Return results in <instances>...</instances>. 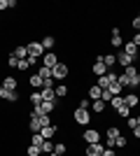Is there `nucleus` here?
Listing matches in <instances>:
<instances>
[{"label": "nucleus", "instance_id": "obj_1", "mask_svg": "<svg viewBox=\"0 0 140 156\" xmlns=\"http://www.w3.org/2000/svg\"><path fill=\"white\" fill-rule=\"evenodd\" d=\"M124 75L128 77V86H131V89L140 86V72H138V68H135V65H128L126 70H124Z\"/></svg>", "mask_w": 140, "mask_h": 156}, {"label": "nucleus", "instance_id": "obj_2", "mask_svg": "<svg viewBox=\"0 0 140 156\" xmlns=\"http://www.w3.org/2000/svg\"><path fill=\"white\" fill-rule=\"evenodd\" d=\"M75 121H77V124L80 126H89V121H91V114H89V110H82V107H77V110H75Z\"/></svg>", "mask_w": 140, "mask_h": 156}, {"label": "nucleus", "instance_id": "obj_3", "mask_svg": "<svg viewBox=\"0 0 140 156\" xmlns=\"http://www.w3.org/2000/svg\"><path fill=\"white\" fill-rule=\"evenodd\" d=\"M28 47V56H33V58H42L45 56V49H42V44L40 42H31V44H26Z\"/></svg>", "mask_w": 140, "mask_h": 156}, {"label": "nucleus", "instance_id": "obj_4", "mask_svg": "<svg viewBox=\"0 0 140 156\" xmlns=\"http://www.w3.org/2000/svg\"><path fill=\"white\" fill-rule=\"evenodd\" d=\"M42 65H45V68H49V70H54V68L59 65V56H56L54 51H47L45 56H42Z\"/></svg>", "mask_w": 140, "mask_h": 156}, {"label": "nucleus", "instance_id": "obj_5", "mask_svg": "<svg viewBox=\"0 0 140 156\" xmlns=\"http://www.w3.org/2000/svg\"><path fill=\"white\" fill-rule=\"evenodd\" d=\"M54 107H56V103H40L38 105V107H33V112L35 114H49V117H52V112H54Z\"/></svg>", "mask_w": 140, "mask_h": 156}, {"label": "nucleus", "instance_id": "obj_6", "mask_svg": "<svg viewBox=\"0 0 140 156\" xmlns=\"http://www.w3.org/2000/svg\"><path fill=\"white\" fill-rule=\"evenodd\" d=\"M82 137L87 140V144H96V142H100V133H98L96 128H87Z\"/></svg>", "mask_w": 140, "mask_h": 156}, {"label": "nucleus", "instance_id": "obj_7", "mask_svg": "<svg viewBox=\"0 0 140 156\" xmlns=\"http://www.w3.org/2000/svg\"><path fill=\"white\" fill-rule=\"evenodd\" d=\"M52 77H54V79H66V77H68V65H66V63H59V65L52 70Z\"/></svg>", "mask_w": 140, "mask_h": 156}, {"label": "nucleus", "instance_id": "obj_8", "mask_svg": "<svg viewBox=\"0 0 140 156\" xmlns=\"http://www.w3.org/2000/svg\"><path fill=\"white\" fill-rule=\"evenodd\" d=\"M133 63H135V58H131V56H128L124 49L117 54V65H124V68H128V65H133Z\"/></svg>", "mask_w": 140, "mask_h": 156}, {"label": "nucleus", "instance_id": "obj_9", "mask_svg": "<svg viewBox=\"0 0 140 156\" xmlns=\"http://www.w3.org/2000/svg\"><path fill=\"white\" fill-rule=\"evenodd\" d=\"M105 151V147L100 142H96V144H87V156H100Z\"/></svg>", "mask_w": 140, "mask_h": 156}, {"label": "nucleus", "instance_id": "obj_10", "mask_svg": "<svg viewBox=\"0 0 140 156\" xmlns=\"http://www.w3.org/2000/svg\"><path fill=\"white\" fill-rule=\"evenodd\" d=\"M112 47H124V42H121V30H119V26H114L112 28Z\"/></svg>", "mask_w": 140, "mask_h": 156}, {"label": "nucleus", "instance_id": "obj_11", "mask_svg": "<svg viewBox=\"0 0 140 156\" xmlns=\"http://www.w3.org/2000/svg\"><path fill=\"white\" fill-rule=\"evenodd\" d=\"M56 130H59V128H56V126H54V124H52V126H45V128H42V130H40V135H42V137H45V140H52V137H54V135H56Z\"/></svg>", "mask_w": 140, "mask_h": 156}, {"label": "nucleus", "instance_id": "obj_12", "mask_svg": "<svg viewBox=\"0 0 140 156\" xmlns=\"http://www.w3.org/2000/svg\"><path fill=\"white\" fill-rule=\"evenodd\" d=\"M42 103H45V100H47V103H56V93H54V89H42Z\"/></svg>", "mask_w": 140, "mask_h": 156}, {"label": "nucleus", "instance_id": "obj_13", "mask_svg": "<svg viewBox=\"0 0 140 156\" xmlns=\"http://www.w3.org/2000/svg\"><path fill=\"white\" fill-rule=\"evenodd\" d=\"M40 44H42V49H45V51H52V49H54V44H56V40H54L52 35H47V37H42V42H40Z\"/></svg>", "mask_w": 140, "mask_h": 156}, {"label": "nucleus", "instance_id": "obj_14", "mask_svg": "<svg viewBox=\"0 0 140 156\" xmlns=\"http://www.w3.org/2000/svg\"><path fill=\"white\" fill-rule=\"evenodd\" d=\"M124 51H126L128 56H131V58H135V61H138V47H135L133 42H126V44H124Z\"/></svg>", "mask_w": 140, "mask_h": 156}, {"label": "nucleus", "instance_id": "obj_15", "mask_svg": "<svg viewBox=\"0 0 140 156\" xmlns=\"http://www.w3.org/2000/svg\"><path fill=\"white\" fill-rule=\"evenodd\" d=\"M138 103H140V98L135 96V93H128V96L124 98V105H126V107H131V110H133V107H135Z\"/></svg>", "mask_w": 140, "mask_h": 156}, {"label": "nucleus", "instance_id": "obj_16", "mask_svg": "<svg viewBox=\"0 0 140 156\" xmlns=\"http://www.w3.org/2000/svg\"><path fill=\"white\" fill-rule=\"evenodd\" d=\"M100 93H103V89H100L98 84L89 86V98H91V100H100Z\"/></svg>", "mask_w": 140, "mask_h": 156}, {"label": "nucleus", "instance_id": "obj_17", "mask_svg": "<svg viewBox=\"0 0 140 156\" xmlns=\"http://www.w3.org/2000/svg\"><path fill=\"white\" fill-rule=\"evenodd\" d=\"M14 56H16L19 61H26L28 58V47H23V44L16 47V49H14Z\"/></svg>", "mask_w": 140, "mask_h": 156}, {"label": "nucleus", "instance_id": "obj_18", "mask_svg": "<svg viewBox=\"0 0 140 156\" xmlns=\"http://www.w3.org/2000/svg\"><path fill=\"white\" fill-rule=\"evenodd\" d=\"M93 75H96V77H103V75H107L105 63H93Z\"/></svg>", "mask_w": 140, "mask_h": 156}, {"label": "nucleus", "instance_id": "obj_19", "mask_svg": "<svg viewBox=\"0 0 140 156\" xmlns=\"http://www.w3.org/2000/svg\"><path fill=\"white\" fill-rule=\"evenodd\" d=\"M2 86H5L7 91H16V79L14 77H5L2 79Z\"/></svg>", "mask_w": 140, "mask_h": 156}, {"label": "nucleus", "instance_id": "obj_20", "mask_svg": "<svg viewBox=\"0 0 140 156\" xmlns=\"http://www.w3.org/2000/svg\"><path fill=\"white\" fill-rule=\"evenodd\" d=\"M28 82H31V86H33V89H42V86H45V79H42L40 75H33Z\"/></svg>", "mask_w": 140, "mask_h": 156}, {"label": "nucleus", "instance_id": "obj_21", "mask_svg": "<svg viewBox=\"0 0 140 156\" xmlns=\"http://www.w3.org/2000/svg\"><path fill=\"white\" fill-rule=\"evenodd\" d=\"M91 110L96 112V114H100V112L105 110V103H103V100H91Z\"/></svg>", "mask_w": 140, "mask_h": 156}, {"label": "nucleus", "instance_id": "obj_22", "mask_svg": "<svg viewBox=\"0 0 140 156\" xmlns=\"http://www.w3.org/2000/svg\"><path fill=\"white\" fill-rule=\"evenodd\" d=\"M54 93H56V98H66L68 96V86H63V84L54 86Z\"/></svg>", "mask_w": 140, "mask_h": 156}, {"label": "nucleus", "instance_id": "obj_23", "mask_svg": "<svg viewBox=\"0 0 140 156\" xmlns=\"http://www.w3.org/2000/svg\"><path fill=\"white\" fill-rule=\"evenodd\" d=\"M40 149H42V154H54V142L52 140H45Z\"/></svg>", "mask_w": 140, "mask_h": 156}, {"label": "nucleus", "instance_id": "obj_24", "mask_svg": "<svg viewBox=\"0 0 140 156\" xmlns=\"http://www.w3.org/2000/svg\"><path fill=\"white\" fill-rule=\"evenodd\" d=\"M103 63H105V68H112V65H117V56L107 54V56H103Z\"/></svg>", "mask_w": 140, "mask_h": 156}, {"label": "nucleus", "instance_id": "obj_25", "mask_svg": "<svg viewBox=\"0 0 140 156\" xmlns=\"http://www.w3.org/2000/svg\"><path fill=\"white\" fill-rule=\"evenodd\" d=\"M107 89H110V93H112V96H119V93H121V89H124V86H121L119 82H112V84L107 86Z\"/></svg>", "mask_w": 140, "mask_h": 156}, {"label": "nucleus", "instance_id": "obj_26", "mask_svg": "<svg viewBox=\"0 0 140 156\" xmlns=\"http://www.w3.org/2000/svg\"><path fill=\"white\" fill-rule=\"evenodd\" d=\"M66 151H68V147L63 142H56L54 144V154H59V156H66Z\"/></svg>", "mask_w": 140, "mask_h": 156}, {"label": "nucleus", "instance_id": "obj_27", "mask_svg": "<svg viewBox=\"0 0 140 156\" xmlns=\"http://www.w3.org/2000/svg\"><path fill=\"white\" fill-rule=\"evenodd\" d=\"M31 103H33V107H38V105L42 103V93L40 91H33V93H31Z\"/></svg>", "mask_w": 140, "mask_h": 156}, {"label": "nucleus", "instance_id": "obj_28", "mask_svg": "<svg viewBox=\"0 0 140 156\" xmlns=\"http://www.w3.org/2000/svg\"><path fill=\"white\" fill-rule=\"evenodd\" d=\"M117 114H119L121 119H128V117H131V107H126V105H121L119 110H117Z\"/></svg>", "mask_w": 140, "mask_h": 156}, {"label": "nucleus", "instance_id": "obj_29", "mask_svg": "<svg viewBox=\"0 0 140 156\" xmlns=\"http://www.w3.org/2000/svg\"><path fill=\"white\" fill-rule=\"evenodd\" d=\"M119 135H121V130L117 128V126H110V128H107V137H112V140H117Z\"/></svg>", "mask_w": 140, "mask_h": 156}, {"label": "nucleus", "instance_id": "obj_30", "mask_svg": "<svg viewBox=\"0 0 140 156\" xmlns=\"http://www.w3.org/2000/svg\"><path fill=\"white\" fill-rule=\"evenodd\" d=\"M38 75H40L42 79H54V77H52V70H49V68H45V65L38 70Z\"/></svg>", "mask_w": 140, "mask_h": 156}, {"label": "nucleus", "instance_id": "obj_31", "mask_svg": "<svg viewBox=\"0 0 140 156\" xmlns=\"http://www.w3.org/2000/svg\"><path fill=\"white\" fill-rule=\"evenodd\" d=\"M110 105H112L114 110H119L121 105H124V98H121V96H114V98H112V100H110Z\"/></svg>", "mask_w": 140, "mask_h": 156}, {"label": "nucleus", "instance_id": "obj_32", "mask_svg": "<svg viewBox=\"0 0 140 156\" xmlns=\"http://www.w3.org/2000/svg\"><path fill=\"white\" fill-rule=\"evenodd\" d=\"M112 93H110V89H103V93H100V100H103V103H110V100H112Z\"/></svg>", "mask_w": 140, "mask_h": 156}, {"label": "nucleus", "instance_id": "obj_33", "mask_svg": "<svg viewBox=\"0 0 140 156\" xmlns=\"http://www.w3.org/2000/svg\"><path fill=\"white\" fill-rule=\"evenodd\" d=\"M28 156H42V149L35 147V144H31V147H28Z\"/></svg>", "mask_w": 140, "mask_h": 156}, {"label": "nucleus", "instance_id": "obj_34", "mask_svg": "<svg viewBox=\"0 0 140 156\" xmlns=\"http://www.w3.org/2000/svg\"><path fill=\"white\" fill-rule=\"evenodd\" d=\"M5 100H9V103H16V100H19V93H16V91H7Z\"/></svg>", "mask_w": 140, "mask_h": 156}, {"label": "nucleus", "instance_id": "obj_35", "mask_svg": "<svg viewBox=\"0 0 140 156\" xmlns=\"http://www.w3.org/2000/svg\"><path fill=\"white\" fill-rule=\"evenodd\" d=\"M7 65H9V68H16V65H19V58L14 56V51L9 54V58H7Z\"/></svg>", "mask_w": 140, "mask_h": 156}, {"label": "nucleus", "instance_id": "obj_36", "mask_svg": "<svg viewBox=\"0 0 140 156\" xmlns=\"http://www.w3.org/2000/svg\"><path fill=\"white\" fill-rule=\"evenodd\" d=\"M96 84H98L100 89H107V86H110V82H107V77L103 75V77H98V82H96Z\"/></svg>", "mask_w": 140, "mask_h": 156}, {"label": "nucleus", "instance_id": "obj_37", "mask_svg": "<svg viewBox=\"0 0 140 156\" xmlns=\"http://www.w3.org/2000/svg\"><path fill=\"white\" fill-rule=\"evenodd\" d=\"M114 147H126V137H117V140H114Z\"/></svg>", "mask_w": 140, "mask_h": 156}, {"label": "nucleus", "instance_id": "obj_38", "mask_svg": "<svg viewBox=\"0 0 140 156\" xmlns=\"http://www.w3.org/2000/svg\"><path fill=\"white\" fill-rule=\"evenodd\" d=\"M16 68H19V70H28V68H31V63H28V58H26V61H19V65H16Z\"/></svg>", "mask_w": 140, "mask_h": 156}, {"label": "nucleus", "instance_id": "obj_39", "mask_svg": "<svg viewBox=\"0 0 140 156\" xmlns=\"http://www.w3.org/2000/svg\"><path fill=\"white\" fill-rule=\"evenodd\" d=\"M126 124H128V128H135V126H138V119L128 117V119H126Z\"/></svg>", "mask_w": 140, "mask_h": 156}, {"label": "nucleus", "instance_id": "obj_40", "mask_svg": "<svg viewBox=\"0 0 140 156\" xmlns=\"http://www.w3.org/2000/svg\"><path fill=\"white\" fill-rule=\"evenodd\" d=\"M89 105H91L89 98H87V100H80V107H82V110H89Z\"/></svg>", "mask_w": 140, "mask_h": 156}, {"label": "nucleus", "instance_id": "obj_41", "mask_svg": "<svg viewBox=\"0 0 140 156\" xmlns=\"http://www.w3.org/2000/svg\"><path fill=\"white\" fill-rule=\"evenodd\" d=\"M2 9H9V0H0V12Z\"/></svg>", "mask_w": 140, "mask_h": 156}, {"label": "nucleus", "instance_id": "obj_42", "mask_svg": "<svg viewBox=\"0 0 140 156\" xmlns=\"http://www.w3.org/2000/svg\"><path fill=\"white\" fill-rule=\"evenodd\" d=\"M133 28H135V30L140 33V19H138V16H135V19H133Z\"/></svg>", "mask_w": 140, "mask_h": 156}, {"label": "nucleus", "instance_id": "obj_43", "mask_svg": "<svg viewBox=\"0 0 140 156\" xmlns=\"http://www.w3.org/2000/svg\"><path fill=\"white\" fill-rule=\"evenodd\" d=\"M131 42H133V44H135V47H140V33H138V35H135V37H133V40H131Z\"/></svg>", "mask_w": 140, "mask_h": 156}, {"label": "nucleus", "instance_id": "obj_44", "mask_svg": "<svg viewBox=\"0 0 140 156\" xmlns=\"http://www.w3.org/2000/svg\"><path fill=\"white\" fill-rule=\"evenodd\" d=\"M100 156H117V154H114L112 149H105V151H103V154H100Z\"/></svg>", "mask_w": 140, "mask_h": 156}, {"label": "nucleus", "instance_id": "obj_45", "mask_svg": "<svg viewBox=\"0 0 140 156\" xmlns=\"http://www.w3.org/2000/svg\"><path fill=\"white\" fill-rule=\"evenodd\" d=\"M5 96H7V89H5L2 84H0V98H5Z\"/></svg>", "mask_w": 140, "mask_h": 156}, {"label": "nucleus", "instance_id": "obj_46", "mask_svg": "<svg viewBox=\"0 0 140 156\" xmlns=\"http://www.w3.org/2000/svg\"><path fill=\"white\" fill-rule=\"evenodd\" d=\"M133 135H135V137H140V126H135V128H133Z\"/></svg>", "mask_w": 140, "mask_h": 156}, {"label": "nucleus", "instance_id": "obj_47", "mask_svg": "<svg viewBox=\"0 0 140 156\" xmlns=\"http://www.w3.org/2000/svg\"><path fill=\"white\" fill-rule=\"evenodd\" d=\"M135 119H138V126H140V117H135Z\"/></svg>", "mask_w": 140, "mask_h": 156}, {"label": "nucleus", "instance_id": "obj_48", "mask_svg": "<svg viewBox=\"0 0 140 156\" xmlns=\"http://www.w3.org/2000/svg\"><path fill=\"white\" fill-rule=\"evenodd\" d=\"M138 19H140V12H138Z\"/></svg>", "mask_w": 140, "mask_h": 156}, {"label": "nucleus", "instance_id": "obj_49", "mask_svg": "<svg viewBox=\"0 0 140 156\" xmlns=\"http://www.w3.org/2000/svg\"><path fill=\"white\" fill-rule=\"evenodd\" d=\"M52 156H59V154H52Z\"/></svg>", "mask_w": 140, "mask_h": 156}]
</instances>
